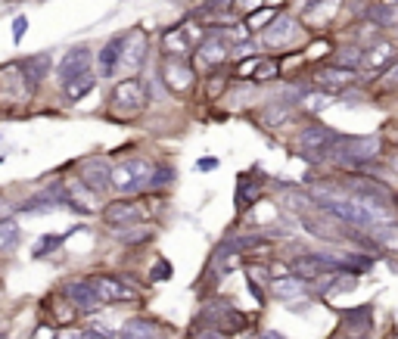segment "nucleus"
Listing matches in <instances>:
<instances>
[{
    "mask_svg": "<svg viewBox=\"0 0 398 339\" xmlns=\"http://www.w3.org/2000/svg\"><path fill=\"white\" fill-rule=\"evenodd\" d=\"M110 168L112 165L106 162L103 156H93V159H84L81 165H78V181H81L93 197H100V193L110 190Z\"/></svg>",
    "mask_w": 398,
    "mask_h": 339,
    "instance_id": "1a4fd4ad",
    "label": "nucleus"
},
{
    "mask_svg": "<svg viewBox=\"0 0 398 339\" xmlns=\"http://www.w3.org/2000/svg\"><path fill=\"white\" fill-rule=\"evenodd\" d=\"M277 72H280L277 60H258L256 72H252V84H262V81H267V78H277Z\"/></svg>",
    "mask_w": 398,
    "mask_h": 339,
    "instance_id": "c85d7f7f",
    "label": "nucleus"
},
{
    "mask_svg": "<svg viewBox=\"0 0 398 339\" xmlns=\"http://www.w3.org/2000/svg\"><path fill=\"white\" fill-rule=\"evenodd\" d=\"M277 16H280L277 6H258L256 13H249V16H246L243 28H246V32H265V28L271 25Z\"/></svg>",
    "mask_w": 398,
    "mask_h": 339,
    "instance_id": "4be33fe9",
    "label": "nucleus"
},
{
    "mask_svg": "<svg viewBox=\"0 0 398 339\" xmlns=\"http://www.w3.org/2000/svg\"><path fill=\"white\" fill-rule=\"evenodd\" d=\"M392 168H395V175H398V156H395V162H392Z\"/></svg>",
    "mask_w": 398,
    "mask_h": 339,
    "instance_id": "a18cd8bd",
    "label": "nucleus"
},
{
    "mask_svg": "<svg viewBox=\"0 0 398 339\" xmlns=\"http://www.w3.org/2000/svg\"><path fill=\"white\" fill-rule=\"evenodd\" d=\"M258 60H262V56H252L249 62H240V66H237V75H252L256 66H258Z\"/></svg>",
    "mask_w": 398,
    "mask_h": 339,
    "instance_id": "58836bf2",
    "label": "nucleus"
},
{
    "mask_svg": "<svg viewBox=\"0 0 398 339\" xmlns=\"http://www.w3.org/2000/svg\"><path fill=\"white\" fill-rule=\"evenodd\" d=\"M22 240V230L13 218H0V252H13Z\"/></svg>",
    "mask_w": 398,
    "mask_h": 339,
    "instance_id": "b1692460",
    "label": "nucleus"
},
{
    "mask_svg": "<svg viewBox=\"0 0 398 339\" xmlns=\"http://www.w3.org/2000/svg\"><path fill=\"white\" fill-rule=\"evenodd\" d=\"M197 32H199V28L193 25V22H180L175 28H168V32L162 34V53L184 60V56L193 50V44H199V34Z\"/></svg>",
    "mask_w": 398,
    "mask_h": 339,
    "instance_id": "0eeeda50",
    "label": "nucleus"
},
{
    "mask_svg": "<svg viewBox=\"0 0 398 339\" xmlns=\"http://www.w3.org/2000/svg\"><path fill=\"white\" fill-rule=\"evenodd\" d=\"M69 234H53V237H41L38 243H34L32 246V255L34 258H44V255H50V252H53L56 246H62V240H66Z\"/></svg>",
    "mask_w": 398,
    "mask_h": 339,
    "instance_id": "cd10ccee",
    "label": "nucleus"
},
{
    "mask_svg": "<svg viewBox=\"0 0 398 339\" xmlns=\"http://www.w3.org/2000/svg\"><path fill=\"white\" fill-rule=\"evenodd\" d=\"M395 44H389V41H376V44L371 50H364L361 53V62L358 66H364V69H373V72H383V69H389L395 62Z\"/></svg>",
    "mask_w": 398,
    "mask_h": 339,
    "instance_id": "f3484780",
    "label": "nucleus"
},
{
    "mask_svg": "<svg viewBox=\"0 0 398 339\" xmlns=\"http://www.w3.org/2000/svg\"><path fill=\"white\" fill-rule=\"evenodd\" d=\"M168 184H175V168H171L168 162H156L147 190H162V187H168Z\"/></svg>",
    "mask_w": 398,
    "mask_h": 339,
    "instance_id": "393cba45",
    "label": "nucleus"
},
{
    "mask_svg": "<svg viewBox=\"0 0 398 339\" xmlns=\"http://www.w3.org/2000/svg\"><path fill=\"white\" fill-rule=\"evenodd\" d=\"M311 4H314V0H293V6H296V10H299V13H305Z\"/></svg>",
    "mask_w": 398,
    "mask_h": 339,
    "instance_id": "37998d69",
    "label": "nucleus"
},
{
    "mask_svg": "<svg viewBox=\"0 0 398 339\" xmlns=\"http://www.w3.org/2000/svg\"><path fill=\"white\" fill-rule=\"evenodd\" d=\"M119 243L125 246H140V243H150L153 240V227L150 225H131V227H119Z\"/></svg>",
    "mask_w": 398,
    "mask_h": 339,
    "instance_id": "5701e85b",
    "label": "nucleus"
},
{
    "mask_svg": "<svg viewBox=\"0 0 398 339\" xmlns=\"http://www.w3.org/2000/svg\"><path fill=\"white\" fill-rule=\"evenodd\" d=\"M333 100H336L333 93H324V91H308V93H302V97H299V103H302V109H308V112H321V109H327Z\"/></svg>",
    "mask_w": 398,
    "mask_h": 339,
    "instance_id": "bb28decb",
    "label": "nucleus"
},
{
    "mask_svg": "<svg viewBox=\"0 0 398 339\" xmlns=\"http://www.w3.org/2000/svg\"><path fill=\"white\" fill-rule=\"evenodd\" d=\"M383 153V140L380 137H345L339 134L333 140V147L327 149V159L336 162L339 168L349 171H367L371 162H376V156Z\"/></svg>",
    "mask_w": 398,
    "mask_h": 339,
    "instance_id": "f257e3e1",
    "label": "nucleus"
},
{
    "mask_svg": "<svg viewBox=\"0 0 398 339\" xmlns=\"http://www.w3.org/2000/svg\"><path fill=\"white\" fill-rule=\"evenodd\" d=\"M367 22H373V28L380 25V28H386V25H395L398 22V10L395 6H383V4H376L367 10Z\"/></svg>",
    "mask_w": 398,
    "mask_h": 339,
    "instance_id": "a878e982",
    "label": "nucleus"
},
{
    "mask_svg": "<svg viewBox=\"0 0 398 339\" xmlns=\"http://www.w3.org/2000/svg\"><path fill=\"white\" fill-rule=\"evenodd\" d=\"M93 295L100 299V305H119V302H134L137 293L125 284L121 277H112V274H93L88 277Z\"/></svg>",
    "mask_w": 398,
    "mask_h": 339,
    "instance_id": "39448f33",
    "label": "nucleus"
},
{
    "mask_svg": "<svg viewBox=\"0 0 398 339\" xmlns=\"http://www.w3.org/2000/svg\"><path fill=\"white\" fill-rule=\"evenodd\" d=\"M299 34H302L299 22H296L293 16H286V13H280V16L262 32V44L271 50H284V47H293L296 41H299Z\"/></svg>",
    "mask_w": 398,
    "mask_h": 339,
    "instance_id": "423d86ee",
    "label": "nucleus"
},
{
    "mask_svg": "<svg viewBox=\"0 0 398 339\" xmlns=\"http://www.w3.org/2000/svg\"><path fill=\"white\" fill-rule=\"evenodd\" d=\"M147 53H150V38L140 32V28H134V32L125 34V44H121V66L128 69H143V62H147Z\"/></svg>",
    "mask_w": 398,
    "mask_h": 339,
    "instance_id": "4468645a",
    "label": "nucleus"
},
{
    "mask_svg": "<svg viewBox=\"0 0 398 339\" xmlns=\"http://www.w3.org/2000/svg\"><path fill=\"white\" fill-rule=\"evenodd\" d=\"M358 81V72L343 69V66H321L314 69V84L317 91H345Z\"/></svg>",
    "mask_w": 398,
    "mask_h": 339,
    "instance_id": "ddd939ff",
    "label": "nucleus"
},
{
    "mask_svg": "<svg viewBox=\"0 0 398 339\" xmlns=\"http://www.w3.org/2000/svg\"><path fill=\"white\" fill-rule=\"evenodd\" d=\"M25 32H28V19L25 16H16V19H13V44H22Z\"/></svg>",
    "mask_w": 398,
    "mask_h": 339,
    "instance_id": "c9c22d12",
    "label": "nucleus"
},
{
    "mask_svg": "<svg viewBox=\"0 0 398 339\" xmlns=\"http://www.w3.org/2000/svg\"><path fill=\"white\" fill-rule=\"evenodd\" d=\"M91 62H93V53L88 44H75L66 50V56L60 60V66H56V75H60V81H66V78H75L81 75V72H91Z\"/></svg>",
    "mask_w": 398,
    "mask_h": 339,
    "instance_id": "f8f14e48",
    "label": "nucleus"
},
{
    "mask_svg": "<svg viewBox=\"0 0 398 339\" xmlns=\"http://www.w3.org/2000/svg\"><path fill=\"white\" fill-rule=\"evenodd\" d=\"M215 165H218V159H212V156H206V159H202V162H197V168H199V171H212V168H215Z\"/></svg>",
    "mask_w": 398,
    "mask_h": 339,
    "instance_id": "79ce46f5",
    "label": "nucleus"
},
{
    "mask_svg": "<svg viewBox=\"0 0 398 339\" xmlns=\"http://www.w3.org/2000/svg\"><path fill=\"white\" fill-rule=\"evenodd\" d=\"M147 84L140 81V78H121V81L112 84L110 91V112L115 115V119L128 121V119H137L143 109H147Z\"/></svg>",
    "mask_w": 398,
    "mask_h": 339,
    "instance_id": "f03ea898",
    "label": "nucleus"
},
{
    "mask_svg": "<svg viewBox=\"0 0 398 339\" xmlns=\"http://www.w3.org/2000/svg\"><path fill=\"white\" fill-rule=\"evenodd\" d=\"M289 119V106L284 103H277V106H265V112H262V125H280V121H286Z\"/></svg>",
    "mask_w": 398,
    "mask_h": 339,
    "instance_id": "7c9ffc66",
    "label": "nucleus"
},
{
    "mask_svg": "<svg viewBox=\"0 0 398 339\" xmlns=\"http://www.w3.org/2000/svg\"><path fill=\"white\" fill-rule=\"evenodd\" d=\"M62 84V97L69 100V103H78V100H84L88 93H93V88H97V75L93 72H81V75L75 78H66Z\"/></svg>",
    "mask_w": 398,
    "mask_h": 339,
    "instance_id": "a211bd4d",
    "label": "nucleus"
},
{
    "mask_svg": "<svg viewBox=\"0 0 398 339\" xmlns=\"http://www.w3.org/2000/svg\"><path fill=\"white\" fill-rule=\"evenodd\" d=\"M147 218V206L137 197H119L110 206H103V221L110 227H131V225H143Z\"/></svg>",
    "mask_w": 398,
    "mask_h": 339,
    "instance_id": "7ed1b4c3",
    "label": "nucleus"
},
{
    "mask_svg": "<svg viewBox=\"0 0 398 339\" xmlns=\"http://www.w3.org/2000/svg\"><path fill=\"white\" fill-rule=\"evenodd\" d=\"M0 339H10V336H6V330H0Z\"/></svg>",
    "mask_w": 398,
    "mask_h": 339,
    "instance_id": "49530a36",
    "label": "nucleus"
},
{
    "mask_svg": "<svg viewBox=\"0 0 398 339\" xmlns=\"http://www.w3.org/2000/svg\"><path fill=\"white\" fill-rule=\"evenodd\" d=\"M0 162H4V156H0Z\"/></svg>",
    "mask_w": 398,
    "mask_h": 339,
    "instance_id": "de8ad7c7",
    "label": "nucleus"
},
{
    "mask_svg": "<svg viewBox=\"0 0 398 339\" xmlns=\"http://www.w3.org/2000/svg\"><path fill=\"white\" fill-rule=\"evenodd\" d=\"M50 66H53L50 53H34V56H25V60L19 62V69H22V78H25V88H28V91H38L41 84H44V78H47Z\"/></svg>",
    "mask_w": 398,
    "mask_h": 339,
    "instance_id": "2eb2a0df",
    "label": "nucleus"
},
{
    "mask_svg": "<svg viewBox=\"0 0 398 339\" xmlns=\"http://www.w3.org/2000/svg\"><path fill=\"white\" fill-rule=\"evenodd\" d=\"M262 339H284V336H277V333H271V336H262Z\"/></svg>",
    "mask_w": 398,
    "mask_h": 339,
    "instance_id": "c03bdc74",
    "label": "nucleus"
},
{
    "mask_svg": "<svg viewBox=\"0 0 398 339\" xmlns=\"http://www.w3.org/2000/svg\"><path fill=\"white\" fill-rule=\"evenodd\" d=\"M50 314H53V327H56V324H72V321H75V308H72L66 299L56 302V308H50Z\"/></svg>",
    "mask_w": 398,
    "mask_h": 339,
    "instance_id": "473e14b6",
    "label": "nucleus"
},
{
    "mask_svg": "<svg viewBox=\"0 0 398 339\" xmlns=\"http://www.w3.org/2000/svg\"><path fill=\"white\" fill-rule=\"evenodd\" d=\"M336 131L333 128H324V125H308L305 131L299 134V149L305 153L311 162H317V159H327V149L333 147V140H336Z\"/></svg>",
    "mask_w": 398,
    "mask_h": 339,
    "instance_id": "6e6552de",
    "label": "nucleus"
},
{
    "mask_svg": "<svg viewBox=\"0 0 398 339\" xmlns=\"http://www.w3.org/2000/svg\"><path fill=\"white\" fill-rule=\"evenodd\" d=\"M190 339H221V333H215L212 327H199V330H193Z\"/></svg>",
    "mask_w": 398,
    "mask_h": 339,
    "instance_id": "ea45409f",
    "label": "nucleus"
},
{
    "mask_svg": "<svg viewBox=\"0 0 398 339\" xmlns=\"http://www.w3.org/2000/svg\"><path fill=\"white\" fill-rule=\"evenodd\" d=\"M62 299H66L72 308H78V312H84V314L100 312V299H97V295H93L91 284H88V277H81V280H69V284L62 286Z\"/></svg>",
    "mask_w": 398,
    "mask_h": 339,
    "instance_id": "9b49d317",
    "label": "nucleus"
},
{
    "mask_svg": "<svg viewBox=\"0 0 398 339\" xmlns=\"http://www.w3.org/2000/svg\"><path fill=\"white\" fill-rule=\"evenodd\" d=\"M258 197H262V184H256L252 178H240V184H237V208L246 212V208H252L258 203Z\"/></svg>",
    "mask_w": 398,
    "mask_h": 339,
    "instance_id": "412c9836",
    "label": "nucleus"
},
{
    "mask_svg": "<svg viewBox=\"0 0 398 339\" xmlns=\"http://www.w3.org/2000/svg\"><path fill=\"white\" fill-rule=\"evenodd\" d=\"M367 237H371V243H373L376 249L398 255V225H392V221H383V225H371V227H367Z\"/></svg>",
    "mask_w": 398,
    "mask_h": 339,
    "instance_id": "6ab92c4d",
    "label": "nucleus"
},
{
    "mask_svg": "<svg viewBox=\"0 0 398 339\" xmlns=\"http://www.w3.org/2000/svg\"><path fill=\"white\" fill-rule=\"evenodd\" d=\"M159 78H162V84L171 93H187L197 84V69H193L190 62L178 60V56H165V60L159 62Z\"/></svg>",
    "mask_w": 398,
    "mask_h": 339,
    "instance_id": "20e7f679",
    "label": "nucleus"
},
{
    "mask_svg": "<svg viewBox=\"0 0 398 339\" xmlns=\"http://www.w3.org/2000/svg\"><path fill=\"white\" fill-rule=\"evenodd\" d=\"M121 44H125V34H115L112 41H106L103 50L97 53V72L100 78H112L121 69Z\"/></svg>",
    "mask_w": 398,
    "mask_h": 339,
    "instance_id": "dca6fc26",
    "label": "nucleus"
},
{
    "mask_svg": "<svg viewBox=\"0 0 398 339\" xmlns=\"http://www.w3.org/2000/svg\"><path fill=\"white\" fill-rule=\"evenodd\" d=\"M227 6L234 10L230 16H249V13L258 10V6H265V0H227Z\"/></svg>",
    "mask_w": 398,
    "mask_h": 339,
    "instance_id": "2f4dec72",
    "label": "nucleus"
},
{
    "mask_svg": "<svg viewBox=\"0 0 398 339\" xmlns=\"http://www.w3.org/2000/svg\"><path fill=\"white\" fill-rule=\"evenodd\" d=\"M28 339H60V333H56V327L50 321H44V324H38V327L32 330V336Z\"/></svg>",
    "mask_w": 398,
    "mask_h": 339,
    "instance_id": "f704fd0d",
    "label": "nucleus"
},
{
    "mask_svg": "<svg viewBox=\"0 0 398 339\" xmlns=\"http://www.w3.org/2000/svg\"><path fill=\"white\" fill-rule=\"evenodd\" d=\"M224 81H227V75H224L221 69H215L212 75H208V88H206V93H208V100H215V97H221V91H224Z\"/></svg>",
    "mask_w": 398,
    "mask_h": 339,
    "instance_id": "72a5a7b5",
    "label": "nucleus"
},
{
    "mask_svg": "<svg viewBox=\"0 0 398 339\" xmlns=\"http://www.w3.org/2000/svg\"><path fill=\"white\" fill-rule=\"evenodd\" d=\"M354 286V277L352 274H336V277L330 280L327 286H321V295H336V293H345Z\"/></svg>",
    "mask_w": 398,
    "mask_h": 339,
    "instance_id": "c756f323",
    "label": "nucleus"
},
{
    "mask_svg": "<svg viewBox=\"0 0 398 339\" xmlns=\"http://www.w3.org/2000/svg\"><path fill=\"white\" fill-rule=\"evenodd\" d=\"M168 274H171V265L159 258V262H156V268H153V274H150V280H153V284H159V280H165V277H168Z\"/></svg>",
    "mask_w": 398,
    "mask_h": 339,
    "instance_id": "4c0bfd02",
    "label": "nucleus"
},
{
    "mask_svg": "<svg viewBox=\"0 0 398 339\" xmlns=\"http://www.w3.org/2000/svg\"><path fill=\"white\" fill-rule=\"evenodd\" d=\"M197 66L202 69H221L224 62L230 60V47H227V41L224 38H215V34H206V38L197 44Z\"/></svg>",
    "mask_w": 398,
    "mask_h": 339,
    "instance_id": "9d476101",
    "label": "nucleus"
},
{
    "mask_svg": "<svg viewBox=\"0 0 398 339\" xmlns=\"http://www.w3.org/2000/svg\"><path fill=\"white\" fill-rule=\"evenodd\" d=\"M383 84H398V60L386 69V75H383Z\"/></svg>",
    "mask_w": 398,
    "mask_h": 339,
    "instance_id": "a19ab883",
    "label": "nucleus"
},
{
    "mask_svg": "<svg viewBox=\"0 0 398 339\" xmlns=\"http://www.w3.org/2000/svg\"><path fill=\"white\" fill-rule=\"evenodd\" d=\"M305 293H308V284L305 280H299V277L271 280V295L274 299H280V302H293V299H299V295H305Z\"/></svg>",
    "mask_w": 398,
    "mask_h": 339,
    "instance_id": "aec40b11",
    "label": "nucleus"
},
{
    "mask_svg": "<svg viewBox=\"0 0 398 339\" xmlns=\"http://www.w3.org/2000/svg\"><path fill=\"white\" fill-rule=\"evenodd\" d=\"M78 339H115V336L106 327H88V330H81V333H78Z\"/></svg>",
    "mask_w": 398,
    "mask_h": 339,
    "instance_id": "e433bc0d",
    "label": "nucleus"
}]
</instances>
